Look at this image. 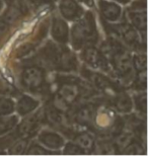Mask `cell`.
<instances>
[{
  "instance_id": "d6986e66",
  "label": "cell",
  "mask_w": 148,
  "mask_h": 156,
  "mask_svg": "<svg viewBox=\"0 0 148 156\" xmlns=\"http://www.w3.org/2000/svg\"><path fill=\"white\" fill-rule=\"evenodd\" d=\"M47 118H48V120L54 125H61L63 124V120H64L62 112L57 110V108H55L54 107L50 108L49 110L47 111Z\"/></svg>"
},
{
  "instance_id": "8992f818",
  "label": "cell",
  "mask_w": 148,
  "mask_h": 156,
  "mask_svg": "<svg viewBox=\"0 0 148 156\" xmlns=\"http://www.w3.org/2000/svg\"><path fill=\"white\" fill-rule=\"evenodd\" d=\"M59 8L61 14L68 20L80 18L83 14L82 8L75 0H60Z\"/></svg>"
},
{
  "instance_id": "4dcf8cb0",
  "label": "cell",
  "mask_w": 148,
  "mask_h": 156,
  "mask_svg": "<svg viewBox=\"0 0 148 156\" xmlns=\"http://www.w3.org/2000/svg\"><path fill=\"white\" fill-rule=\"evenodd\" d=\"M2 8V0H0V9Z\"/></svg>"
},
{
  "instance_id": "7402d4cb",
  "label": "cell",
  "mask_w": 148,
  "mask_h": 156,
  "mask_svg": "<svg viewBox=\"0 0 148 156\" xmlns=\"http://www.w3.org/2000/svg\"><path fill=\"white\" fill-rule=\"evenodd\" d=\"M132 65L135 67L138 72L140 71H146L147 67V59L145 55H136L132 59Z\"/></svg>"
},
{
  "instance_id": "f1b7e54d",
  "label": "cell",
  "mask_w": 148,
  "mask_h": 156,
  "mask_svg": "<svg viewBox=\"0 0 148 156\" xmlns=\"http://www.w3.org/2000/svg\"><path fill=\"white\" fill-rule=\"evenodd\" d=\"M137 84L138 86H143L145 88L146 86V71H140L138 73V77H137Z\"/></svg>"
},
{
  "instance_id": "603a6c76",
  "label": "cell",
  "mask_w": 148,
  "mask_h": 156,
  "mask_svg": "<svg viewBox=\"0 0 148 156\" xmlns=\"http://www.w3.org/2000/svg\"><path fill=\"white\" fill-rule=\"evenodd\" d=\"M92 74L93 75L90 76V80L92 81V83L97 88L100 90H105L106 88H109L111 83H110L105 77L102 75H99V74H96V73H92Z\"/></svg>"
},
{
  "instance_id": "6da1fadb",
  "label": "cell",
  "mask_w": 148,
  "mask_h": 156,
  "mask_svg": "<svg viewBox=\"0 0 148 156\" xmlns=\"http://www.w3.org/2000/svg\"><path fill=\"white\" fill-rule=\"evenodd\" d=\"M71 35L75 49H80L86 44L94 42L97 36L92 14L87 13L85 17L78 20L72 27Z\"/></svg>"
},
{
  "instance_id": "44dd1931",
  "label": "cell",
  "mask_w": 148,
  "mask_h": 156,
  "mask_svg": "<svg viewBox=\"0 0 148 156\" xmlns=\"http://www.w3.org/2000/svg\"><path fill=\"white\" fill-rule=\"evenodd\" d=\"M63 153L65 155H83L86 152L79 145H77L76 143H67L64 147Z\"/></svg>"
},
{
  "instance_id": "484cf974",
  "label": "cell",
  "mask_w": 148,
  "mask_h": 156,
  "mask_svg": "<svg viewBox=\"0 0 148 156\" xmlns=\"http://www.w3.org/2000/svg\"><path fill=\"white\" fill-rule=\"evenodd\" d=\"M27 154L29 155H49V154H52L53 152L51 150H47V149L41 147L38 144H33L30 147V149L27 151H26Z\"/></svg>"
},
{
  "instance_id": "4316f807",
  "label": "cell",
  "mask_w": 148,
  "mask_h": 156,
  "mask_svg": "<svg viewBox=\"0 0 148 156\" xmlns=\"http://www.w3.org/2000/svg\"><path fill=\"white\" fill-rule=\"evenodd\" d=\"M141 152V146L136 142H130L126 146L125 149L123 150V153L125 154H132V155H137Z\"/></svg>"
},
{
  "instance_id": "3957f363",
  "label": "cell",
  "mask_w": 148,
  "mask_h": 156,
  "mask_svg": "<svg viewBox=\"0 0 148 156\" xmlns=\"http://www.w3.org/2000/svg\"><path fill=\"white\" fill-rule=\"evenodd\" d=\"M82 59L94 69H108V61H106L105 55L92 46L86 47L83 50Z\"/></svg>"
},
{
  "instance_id": "7c38bea8",
  "label": "cell",
  "mask_w": 148,
  "mask_h": 156,
  "mask_svg": "<svg viewBox=\"0 0 148 156\" xmlns=\"http://www.w3.org/2000/svg\"><path fill=\"white\" fill-rule=\"evenodd\" d=\"M38 124H39L38 115H31V116L27 117V119H24L18 126L17 134L20 136H29L33 132H34V130L38 127Z\"/></svg>"
},
{
  "instance_id": "f546056e",
  "label": "cell",
  "mask_w": 148,
  "mask_h": 156,
  "mask_svg": "<svg viewBox=\"0 0 148 156\" xmlns=\"http://www.w3.org/2000/svg\"><path fill=\"white\" fill-rule=\"evenodd\" d=\"M8 30V23L4 18H0V40L3 38V36L7 33Z\"/></svg>"
},
{
  "instance_id": "277c9868",
  "label": "cell",
  "mask_w": 148,
  "mask_h": 156,
  "mask_svg": "<svg viewBox=\"0 0 148 156\" xmlns=\"http://www.w3.org/2000/svg\"><path fill=\"white\" fill-rule=\"evenodd\" d=\"M113 63L117 71L122 75L130 73L132 70V58L130 54L121 47H116V49L113 47Z\"/></svg>"
},
{
  "instance_id": "2e32d148",
  "label": "cell",
  "mask_w": 148,
  "mask_h": 156,
  "mask_svg": "<svg viewBox=\"0 0 148 156\" xmlns=\"http://www.w3.org/2000/svg\"><path fill=\"white\" fill-rule=\"evenodd\" d=\"M130 20L135 29L139 30L140 32L146 30V11H131Z\"/></svg>"
},
{
  "instance_id": "e0dca14e",
  "label": "cell",
  "mask_w": 148,
  "mask_h": 156,
  "mask_svg": "<svg viewBox=\"0 0 148 156\" xmlns=\"http://www.w3.org/2000/svg\"><path fill=\"white\" fill-rule=\"evenodd\" d=\"M16 125H17V117L2 116V118L0 119V135L6 132H9V131L13 129Z\"/></svg>"
},
{
  "instance_id": "9c48e42d",
  "label": "cell",
  "mask_w": 148,
  "mask_h": 156,
  "mask_svg": "<svg viewBox=\"0 0 148 156\" xmlns=\"http://www.w3.org/2000/svg\"><path fill=\"white\" fill-rule=\"evenodd\" d=\"M69 30L67 23L61 18L55 17L52 23V37L56 42L66 44L68 42Z\"/></svg>"
},
{
  "instance_id": "5bb4252c",
  "label": "cell",
  "mask_w": 148,
  "mask_h": 156,
  "mask_svg": "<svg viewBox=\"0 0 148 156\" xmlns=\"http://www.w3.org/2000/svg\"><path fill=\"white\" fill-rule=\"evenodd\" d=\"M75 143L79 145L85 152L91 151L94 148V138L89 133L82 132L75 136Z\"/></svg>"
},
{
  "instance_id": "d4e9b609",
  "label": "cell",
  "mask_w": 148,
  "mask_h": 156,
  "mask_svg": "<svg viewBox=\"0 0 148 156\" xmlns=\"http://www.w3.org/2000/svg\"><path fill=\"white\" fill-rule=\"evenodd\" d=\"M131 141H132V140H131V136L129 135V134L122 133V134H120V135H118L117 138H116V147H117V148H122L123 150H124L126 146H127Z\"/></svg>"
},
{
  "instance_id": "7a4b0ae2",
  "label": "cell",
  "mask_w": 148,
  "mask_h": 156,
  "mask_svg": "<svg viewBox=\"0 0 148 156\" xmlns=\"http://www.w3.org/2000/svg\"><path fill=\"white\" fill-rule=\"evenodd\" d=\"M21 82L27 89L38 91L45 84V72L39 66L27 67L21 73Z\"/></svg>"
},
{
  "instance_id": "9a60e30c",
  "label": "cell",
  "mask_w": 148,
  "mask_h": 156,
  "mask_svg": "<svg viewBox=\"0 0 148 156\" xmlns=\"http://www.w3.org/2000/svg\"><path fill=\"white\" fill-rule=\"evenodd\" d=\"M115 108L120 113H129L133 108L131 98L125 92L120 93L115 98Z\"/></svg>"
},
{
  "instance_id": "52a82bcc",
  "label": "cell",
  "mask_w": 148,
  "mask_h": 156,
  "mask_svg": "<svg viewBox=\"0 0 148 156\" xmlns=\"http://www.w3.org/2000/svg\"><path fill=\"white\" fill-rule=\"evenodd\" d=\"M55 65L63 71H72L76 69L77 62L73 53L68 51V49H63L62 51L58 52Z\"/></svg>"
},
{
  "instance_id": "5b68a950",
  "label": "cell",
  "mask_w": 148,
  "mask_h": 156,
  "mask_svg": "<svg viewBox=\"0 0 148 156\" xmlns=\"http://www.w3.org/2000/svg\"><path fill=\"white\" fill-rule=\"evenodd\" d=\"M79 93H80L79 87H78L76 83L65 82L62 83L61 86H60L57 98L68 107V105H72L76 101Z\"/></svg>"
},
{
  "instance_id": "8fae6325",
  "label": "cell",
  "mask_w": 148,
  "mask_h": 156,
  "mask_svg": "<svg viewBox=\"0 0 148 156\" xmlns=\"http://www.w3.org/2000/svg\"><path fill=\"white\" fill-rule=\"evenodd\" d=\"M39 105V101L37 99H34L31 96L23 95L20 98V101H17L16 105V110L18 112V114L21 116H26L29 115L33 111H34Z\"/></svg>"
},
{
  "instance_id": "30bf717a",
  "label": "cell",
  "mask_w": 148,
  "mask_h": 156,
  "mask_svg": "<svg viewBox=\"0 0 148 156\" xmlns=\"http://www.w3.org/2000/svg\"><path fill=\"white\" fill-rule=\"evenodd\" d=\"M99 5L102 11L103 17L109 21H117L122 14L121 7L114 2L106 1V0H99Z\"/></svg>"
},
{
  "instance_id": "ac0fdd59",
  "label": "cell",
  "mask_w": 148,
  "mask_h": 156,
  "mask_svg": "<svg viewBox=\"0 0 148 156\" xmlns=\"http://www.w3.org/2000/svg\"><path fill=\"white\" fill-rule=\"evenodd\" d=\"M14 102L12 99L7 98H0V117L8 116L13 113Z\"/></svg>"
},
{
  "instance_id": "ba28073f",
  "label": "cell",
  "mask_w": 148,
  "mask_h": 156,
  "mask_svg": "<svg viewBox=\"0 0 148 156\" xmlns=\"http://www.w3.org/2000/svg\"><path fill=\"white\" fill-rule=\"evenodd\" d=\"M39 141L50 150H57L64 146V139L57 133L44 131L40 134Z\"/></svg>"
},
{
  "instance_id": "83f0119b",
  "label": "cell",
  "mask_w": 148,
  "mask_h": 156,
  "mask_svg": "<svg viewBox=\"0 0 148 156\" xmlns=\"http://www.w3.org/2000/svg\"><path fill=\"white\" fill-rule=\"evenodd\" d=\"M135 102H136V107L138 108V111L143 112V113L145 114V112H146V94L145 93L142 95L140 94L136 96Z\"/></svg>"
},
{
  "instance_id": "4fadbf2b",
  "label": "cell",
  "mask_w": 148,
  "mask_h": 156,
  "mask_svg": "<svg viewBox=\"0 0 148 156\" xmlns=\"http://www.w3.org/2000/svg\"><path fill=\"white\" fill-rule=\"evenodd\" d=\"M93 118V110L90 105H83L78 108L74 115V120L77 124L87 126L91 123Z\"/></svg>"
},
{
  "instance_id": "cb8c5ba5",
  "label": "cell",
  "mask_w": 148,
  "mask_h": 156,
  "mask_svg": "<svg viewBox=\"0 0 148 156\" xmlns=\"http://www.w3.org/2000/svg\"><path fill=\"white\" fill-rule=\"evenodd\" d=\"M123 38L124 40L130 45H134L135 43H137V35L136 32L134 30V29L132 27H126L125 30H123Z\"/></svg>"
},
{
  "instance_id": "ffe728a7",
  "label": "cell",
  "mask_w": 148,
  "mask_h": 156,
  "mask_svg": "<svg viewBox=\"0 0 148 156\" xmlns=\"http://www.w3.org/2000/svg\"><path fill=\"white\" fill-rule=\"evenodd\" d=\"M27 139H20L17 140L13 145L9 148V154L11 155H20L23 154L27 151Z\"/></svg>"
}]
</instances>
